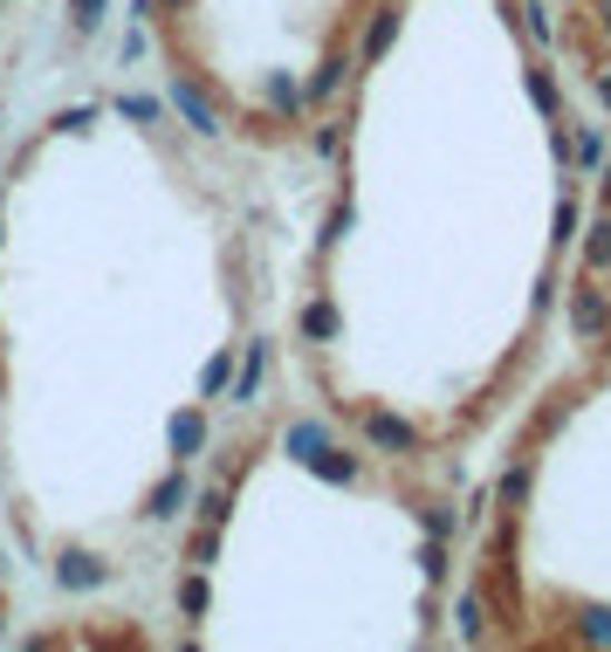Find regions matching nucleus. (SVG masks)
<instances>
[{"label": "nucleus", "mask_w": 611, "mask_h": 652, "mask_svg": "<svg viewBox=\"0 0 611 652\" xmlns=\"http://www.w3.org/2000/svg\"><path fill=\"white\" fill-rule=\"evenodd\" d=\"M570 330H578L584 344L611 337V296L598 289V281H578V289H570Z\"/></svg>", "instance_id": "f257e3e1"}, {"label": "nucleus", "mask_w": 611, "mask_h": 652, "mask_svg": "<svg viewBox=\"0 0 611 652\" xmlns=\"http://www.w3.org/2000/svg\"><path fill=\"white\" fill-rule=\"evenodd\" d=\"M166 103L186 117V131H199V138H220V110L199 97V83H186V76H173L166 83Z\"/></svg>", "instance_id": "f03ea898"}, {"label": "nucleus", "mask_w": 611, "mask_h": 652, "mask_svg": "<svg viewBox=\"0 0 611 652\" xmlns=\"http://www.w3.org/2000/svg\"><path fill=\"white\" fill-rule=\"evenodd\" d=\"M56 584H62V591H104V584H110V563L90 556V550H62V556H56Z\"/></svg>", "instance_id": "7ed1b4c3"}, {"label": "nucleus", "mask_w": 611, "mask_h": 652, "mask_svg": "<svg viewBox=\"0 0 611 652\" xmlns=\"http://www.w3.org/2000/svg\"><path fill=\"white\" fill-rule=\"evenodd\" d=\"M364 439H372L378 454H420V433L405 426L398 413H364Z\"/></svg>", "instance_id": "20e7f679"}, {"label": "nucleus", "mask_w": 611, "mask_h": 652, "mask_svg": "<svg viewBox=\"0 0 611 652\" xmlns=\"http://www.w3.org/2000/svg\"><path fill=\"white\" fill-rule=\"evenodd\" d=\"M398 42V0H378V8H372V28H364V62H385V49Z\"/></svg>", "instance_id": "39448f33"}, {"label": "nucleus", "mask_w": 611, "mask_h": 652, "mask_svg": "<svg viewBox=\"0 0 611 652\" xmlns=\"http://www.w3.org/2000/svg\"><path fill=\"white\" fill-rule=\"evenodd\" d=\"M186 502H193V481H186V474L173 467L166 481H158V487H151V502H145V522H173V515H179Z\"/></svg>", "instance_id": "423d86ee"}, {"label": "nucleus", "mask_w": 611, "mask_h": 652, "mask_svg": "<svg viewBox=\"0 0 611 652\" xmlns=\"http://www.w3.org/2000/svg\"><path fill=\"white\" fill-rule=\"evenodd\" d=\"M303 467H309L316 481H357V474H364V461H357V454H344L337 439H323V446H316V454H309Z\"/></svg>", "instance_id": "0eeeda50"}, {"label": "nucleus", "mask_w": 611, "mask_h": 652, "mask_svg": "<svg viewBox=\"0 0 611 652\" xmlns=\"http://www.w3.org/2000/svg\"><path fill=\"white\" fill-rule=\"evenodd\" d=\"M344 76H351V56L337 49V56H323V69L309 76V90H303V103H331L337 90H344Z\"/></svg>", "instance_id": "6e6552de"}, {"label": "nucleus", "mask_w": 611, "mask_h": 652, "mask_svg": "<svg viewBox=\"0 0 611 652\" xmlns=\"http://www.w3.org/2000/svg\"><path fill=\"white\" fill-rule=\"evenodd\" d=\"M323 439H331V426H323V419H289V426H282V454H289V461H309Z\"/></svg>", "instance_id": "1a4fd4ad"}, {"label": "nucleus", "mask_w": 611, "mask_h": 652, "mask_svg": "<svg viewBox=\"0 0 611 652\" xmlns=\"http://www.w3.org/2000/svg\"><path fill=\"white\" fill-rule=\"evenodd\" d=\"M529 481H536V461H529V454H522V461H515V467H509V474L495 481V502H502L509 515H515V508L529 502Z\"/></svg>", "instance_id": "9d476101"}, {"label": "nucleus", "mask_w": 611, "mask_h": 652, "mask_svg": "<svg viewBox=\"0 0 611 652\" xmlns=\"http://www.w3.org/2000/svg\"><path fill=\"white\" fill-rule=\"evenodd\" d=\"M296 330H303L309 344H331V337H337V303H309V309L296 316Z\"/></svg>", "instance_id": "9b49d317"}, {"label": "nucleus", "mask_w": 611, "mask_h": 652, "mask_svg": "<svg viewBox=\"0 0 611 652\" xmlns=\"http://www.w3.org/2000/svg\"><path fill=\"white\" fill-rule=\"evenodd\" d=\"M262 97H268V110H275V117H296V110H303V83H296V76H268Z\"/></svg>", "instance_id": "f8f14e48"}, {"label": "nucleus", "mask_w": 611, "mask_h": 652, "mask_svg": "<svg viewBox=\"0 0 611 652\" xmlns=\"http://www.w3.org/2000/svg\"><path fill=\"white\" fill-rule=\"evenodd\" d=\"M262 372H268V344H248V364H240V385H234V405H255V392H262Z\"/></svg>", "instance_id": "ddd939ff"}, {"label": "nucleus", "mask_w": 611, "mask_h": 652, "mask_svg": "<svg viewBox=\"0 0 611 652\" xmlns=\"http://www.w3.org/2000/svg\"><path fill=\"white\" fill-rule=\"evenodd\" d=\"M199 446H207V419H199V413H179V419H173V454L193 461Z\"/></svg>", "instance_id": "4468645a"}, {"label": "nucleus", "mask_w": 611, "mask_h": 652, "mask_svg": "<svg viewBox=\"0 0 611 652\" xmlns=\"http://www.w3.org/2000/svg\"><path fill=\"white\" fill-rule=\"evenodd\" d=\"M420 528H426V536H440V543H454V536H461V508L426 502V508H420Z\"/></svg>", "instance_id": "2eb2a0df"}, {"label": "nucleus", "mask_w": 611, "mask_h": 652, "mask_svg": "<svg viewBox=\"0 0 611 652\" xmlns=\"http://www.w3.org/2000/svg\"><path fill=\"white\" fill-rule=\"evenodd\" d=\"M199 528H227V481L199 487Z\"/></svg>", "instance_id": "dca6fc26"}, {"label": "nucleus", "mask_w": 611, "mask_h": 652, "mask_svg": "<svg viewBox=\"0 0 611 652\" xmlns=\"http://www.w3.org/2000/svg\"><path fill=\"white\" fill-rule=\"evenodd\" d=\"M584 268H591V275L611 268V220H598V227L584 234Z\"/></svg>", "instance_id": "f3484780"}, {"label": "nucleus", "mask_w": 611, "mask_h": 652, "mask_svg": "<svg viewBox=\"0 0 611 652\" xmlns=\"http://www.w3.org/2000/svg\"><path fill=\"white\" fill-rule=\"evenodd\" d=\"M454 611H461V639H467V645H481V639H487V619H481V591H461V604H454Z\"/></svg>", "instance_id": "a211bd4d"}, {"label": "nucleus", "mask_w": 611, "mask_h": 652, "mask_svg": "<svg viewBox=\"0 0 611 652\" xmlns=\"http://www.w3.org/2000/svg\"><path fill=\"white\" fill-rule=\"evenodd\" d=\"M522 28H529V42H556V21H550V8H543V0H522Z\"/></svg>", "instance_id": "6ab92c4d"}, {"label": "nucleus", "mask_w": 611, "mask_h": 652, "mask_svg": "<svg viewBox=\"0 0 611 652\" xmlns=\"http://www.w3.org/2000/svg\"><path fill=\"white\" fill-rule=\"evenodd\" d=\"M179 611H186V619H207V570L179 577Z\"/></svg>", "instance_id": "aec40b11"}, {"label": "nucleus", "mask_w": 611, "mask_h": 652, "mask_svg": "<svg viewBox=\"0 0 611 652\" xmlns=\"http://www.w3.org/2000/svg\"><path fill=\"white\" fill-rule=\"evenodd\" d=\"M578 234H584V207H578V199L563 192V199H556V248H570V240H578Z\"/></svg>", "instance_id": "412c9836"}, {"label": "nucleus", "mask_w": 611, "mask_h": 652, "mask_svg": "<svg viewBox=\"0 0 611 652\" xmlns=\"http://www.w3.org/2000/svg\"><path fill=\"white\" fill-rule=\"evenodd\" d=\"M570 158H578V166H598L604 158V125H584L578 138H570Z\"/></svg>", "instance_id": "4be33fe9"}, {"label": "nucleus", "mask_w": 611, "mask_h": 652, "mask_svg": "<svg viewBox=\"0 0 611 652\" xmlns=\"http://www.w3.org/2000/svg\"><path fill=\"white\" fill-rule=\"evenodd\" d=\"M214 556H220V528H199V536L186 543V563L193 570H214Z\"/></svg>", "instance_id": "5701e85b"}, {"label": "nucleus", "mask_w": 611, "mask_h": 652, "mask_svg": "<svg viewBox=\"0 0 611 652\" xmlns=\"http://www.w3.org/2000/svg\"><path fill=\"white\" fill-rule=\"evenodd\" d=\"M69 28L76 34H97L104 28V0H69Z\"/></svg>", "instance_id": "b1692460"}, {"label": "nucleus", "mask_w": 611, "mask_h": 652, "mask_svg": "<svg viewBox=\"0 0 611 652\" xmlns=\"http://www.w3.org/2000/svg\"><path fill=\"white\" fill-rule=\"evenodd\" d=\"M420 570H426V584H446V543L440 536L420 543Z\"/></svg>", "instance_id": "393cba45"}, {"label": "nucleus", "mask_w": 611, "mask_h": 652, "mask_svg": "<svg viewBox=\"0 0 611 652\" xmlns=\"http://www.w3.org/2000/svg\"><path fill=\"white\" fill-rule=\"evenodd\" d=\"M529 97H536L543 117H556V76L550 69H529Z\"/></svg>", "instance_id": "a878e982"}, {"label": "nucleus", "mask_w": 611, "mask_h": 652, "mask_svg": "<svg viewBox=\"0 0 611 652\" xmlns=\"http://www.w3.org/2000/svg\"><path fill=\"white\" fill-rule=\"evenodd\" d=\"M227 372H234V350H214V364H207V372H199V392H207V398H220Z\"/></svg>", "instance_id": "bb28decb"}, {"label": "nucleus", "mask_w": 611, "mask_h": 652, "mask_svg": "<svg viewBox=\"0 0 611 652\" xmlns=\"http://www.w3.org/2000/svg\"><path fill=\"white\" fill-rule=\"evenodd\" d=\"M117 117H131V125H151V117H158V97H117Z\"/></svg>", "instance_id": "cd10ccee"}, {"label": "nucleus", "mask_w": 611, "mask_h": 652, "mask_svg": "<svg viewBox=\"0 0 611 652\" xmlns=\"http://www.w3.org/2000/svg\"><path fill=\"white\" fill-rule=\"evenodd\" d=\"M351 220H357V214H351V199H344V207L331 214V227H323V255H331V248H337V240L351 234Z\"/></svg>", "instance_id": "c85d7f7f"}, {"label": "nucleus", "mask_w": 611, "mask_h": 652, "mask_svg": "<svg viewBox=\"0 0 611 652\" xmlns=\"http://www.w3.org/2000/svg\"><path fill=\"white\" fill-rule=\"evenodd\" d=\"M578 639L604 645V639H611V611H584V625H578Z\"/></svg>", "instance_id": "c756f323"}, {"label": "nucleus", "mask_w": 611, "mask_h": 652, "mask_svg": "<svg viewBox=\"0 0 611 652\" xmlns=\"http://www.w3.org/2000/svg\"><path fill=\"white\" fill-rule=\"evenodd\" d=\"M598 166H604V172H598V199L611 207V158H598Z\"/></svg>", "instance_id": "7c9ffc66"}, {"label": "nucleus", "mask_w": 611, "mask_h": 652, "mask_svg": "<svg viewBox=\"0 0 611 652\" xmlns=\"http://www.w3.org/2000/svg\"><path fill=\"white\" fill-rule=\"evenodd\" d=\"M591 14H598V21H604V28H611V0H591Z\"/></svg>", "instance_id": "2f4dec72"}, {"label": "nucleus", "mask_w": 611, "mask_h": 652, "mask_svg": "<svg viewBox=\"0 0 611 652\" xmlns=\"http://www.w3.org/2000/svg\"><path fill=\"white\" fill-rule=\"evenodd\" d=\"M598 97H604V103H611V69H604V76H598Z\"/></svg>", "instance_id": "473e14b6"}, {"label": "nucleus", "mask_w": 611, "mask_h": 652, "mask_svg": "<svg viewBox=\"0 0 611 652\" xmlns=\"http://www.w3.org/2000/svg\"><path fill=\"white\" fill-rule=\"evenodd\" d=\"M166 8H193V0H166Z\"/></svg>", "instance_id": "72a5a7b5"}, {"label": "nucleus", "mask_w": 611, "mask_h": 652, "mask_svg": "<svg viewBox=\"0 0 611 652\" xmlns=\"http://www.w3.org/2000/svg\"><path fill=\"white\" fill-rule=\"evenodd\" d=\"M0 234H8V220H0Z\"/></svg>", "instance_id": "f704fd0d"}]
</instances>
